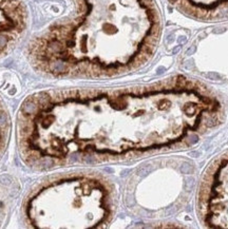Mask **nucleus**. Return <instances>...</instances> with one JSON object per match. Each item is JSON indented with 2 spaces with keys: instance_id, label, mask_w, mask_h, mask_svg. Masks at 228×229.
<instances>
[{
  "instance_id": "obj_1",
  "label": "nucleus",
  "mask_w": 228,
  "mask_h": 229,
  "mask_svg": "<svg viewBox=\"0 0 228 229\" xmlns=\"http://www.w3.org/2000/svg\"><path fill=\"white\" fill-rule=\"evenodd\" d=\"M224 109L209 88L185 76L105 89L29 95L17 114L19 155L36 170L98 165L193 146Z\"/></svg>"
},
{
  "instance_id": "obj_2",
  "label": "nucleus",
  "mask_w": 228,
  "mask_h": 229,
  "mask_svg": "<svg viewBox=\"0 0 228 229\" xmlns=\"http://www.w3.org/2000/svg\"><path fill=\"white\" fill-rule=\"evenodd\" d=\"M71 11L35 34L27 58L51 77H113L150 60L161 34L153 0H69Z\"/></svg>"
},
{
  "instance_id": "obj_3",
  "label": "nucleus",
  "mask_w": 228,
  "mask_h": 229,
  "mask_svg": "<svg viewBox=\"0 0 228 229\" xmlns=\"http://www.w3.org/2000/svg\"><path fill=\"white\" fill-rule=\"evenodd\" d=\"M116 210V191L105 175L92 171L43 178L22 205L24 223L36 229L105 228Z\"/></svg>"
},
{
  "instance_id": "obj_4",
  "label": "nucleus",
  "mask_w": 228,
  "mask_h": 229,
  "mask_svg": "<svg viewBox=\"0 0 228 229\" xmlns=\"http://www.w3.org/2000/svg\"><path fill=\"white\" fill-rule=\"evenodd\" d=\"M196 211L207 228H228V152L205 170L196 195Z\"/></svg>"
},
{
  "instance_id": "obj_5",
  "label": "nucleus",
  "mask_w": 228,
  "mask_h": 229,
  "mask_svg": "<svg viewBox=\"0 0 228 229\" xmlns=\"http://www.w3.org/2000/svg\"><path fill=\"white\" fill-rule=\"evenodd\" d=\"M29 25V13L21 0H0V59L11 53Z\"/></svg>"
},
{
  "instance_id": "obj_6",
  "label": "nucleus",
  "mask_w": 228,
  "mask_h": 229,
  "mask_svg": "<svg viewBox=\"0 0 228 229\" xmlns=\"http://www.w3.org/2000/svg\"><path fill=\"white\" fill-rule=\"evenodd\" d=\"M11 130H12V124L11 118L4 103L0 98V158L5 152L11 136Z\"/></svg>"
}]
</instances>
